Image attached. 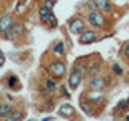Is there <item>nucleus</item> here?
Returning <instances> with one entry per match:
<instances>
[{
  "instance_id": "c85d7f7f",
  "label": "nucleus",
  "mask_w": 129,
  "mask_h": 121,
  "mask_svg": "<svg viewBox=\"0 0 129 121\" xmlns=\"http://www.w3.org/2000/svg\"><path fill=\"white\" fill-rule=\"evenodd\" d=\"M55 118H53V116H45V118H44V121H53Z\"/></svg>"
},
{
  "instance_id": "4468645a",
  "label": "nucleus",
  "mask_w": 129,
  "mask_h": 121,
  "mask_svg": "<svg viewBox=\"0 0 129 121\" xmlns=\"http://www.w3.org/2000/svg\"><path fill=\"white\" fill-rule=\"evenodd\" d=\"M48 53L52 56H56V58H64V56H66V45H64V42L61 39L53 40V44L50 45Z\"/></svg>"
},
{
  "instance_id": "393cba45",
  "label": "nucleus",
  "mask_w": 129,
  "mask_h": 121,
  "mask_svg": "<svg viewBox=\"0 0 129 121\" xmlns=\"http://www.w3.org/2000/svg\"><path fill=\"white\" fill-rule=\"evenodd\" d=\"M58 94L63 97V99H66V100H70V90H68V84H60V90H58Z\"/></svg>"
},
{
  "instance_id": "b1692460",
  "label": "nucleus",
  "mask_w": 129,
  "mask_h": 121,
  "mask_svg": "<svg viewBox=\"0 0 129 121\" xmlns=\"http://www.w3.org/2000/svg\"><path fill=\"white\" fill-rule=\"evenodd\" d=\"M115 111H119V113H121V116H123L124 113L127 111V99H123V100H119V102L116 103V108H115Z\"/></svg>"
},
{
  "instance_id": "cd10ccee",
  "label": "nucleus",
  "mask_w": 129,
  "mask_h": 121,
  "mask_svg": "<svg viewBox=\"0 0 129 121\" xmlns=\"http://www.w3.org/2000/svg\"><path fill=\"white\" fill-rule=\"evenodd\" d=\"M5 62H7V56H5V53H3V50H0V68H3Z\"/></svg>"
},
{
  "instance_id": "f257e3e1",
  "label": "nucleus",
  "mask_w": 129,
  "mask_h": 121,
  "mask_svg": "<svg viewBox=\"0 0 129 121\" xmlns=\"http://www.w3.org/2000/svg\"><path fill=\"white\" fill-rule=\"evenodd\" d=\"M84 18H86L87 26L94 27V29L100 31V32H107L111 29V21L108 19L107 15H103L102 11L99 10H89L84 13Z\"/></svg>"
},
{
  "instance_id": "39448f33",
  "label": "nucleus",
  "mask_w": 129,
  "mask_h": 121,
  "mask_svg": "<svg viewBox=\"0 0 129 121\" xmlns=\"http://www.w3.org/2000/svg\"><path fill=\"white\" fill-rule=\"evenodd\" d=\"M84 99H87L89 102H90L94 107L99 110V113L103 111L105 105H107V95L103 94V90H89V89H86L82 94Z\"/></svg>"
},
{
  "instance_id": "6e6552de",
  "label": "nucleus",
  "mask_w": 129,
  "mask_h": 121,
  "mask_svg": "<svg viewBox=\"0 0 129 121\" xmlns=\"http://www.w3.org/2000/svg\"><path fill=\"white\" fill-rule=\"evenodd\" d=\"M100 40V31L94 29V27L87 26L81 34L78 36V44L79 45H90V44H95Z\"/></svg>"
},
{
  "instance_id": "ddd939ff",
  "label": "nucleus",
  "mask_w": 129,
  "mask_h": 121,
  "mask_svg": "<svg viewBox=\"0 0 129 121\" xmlns=\"http://www.w3.org/2000/svg\"><path fill=\"white\" fill-rule=\"evenodd\" d=\"M56 115L60 118H64V119H74L78 118V113H76V108L73 107L70 102H64L61 103L58 108H56Z\"/></svg>"
},
{
  "instance_id": "aec40b11",
  "label": "nucleus",
  "mask_w": 129,
  "mask_h": 121,
  "mask_svg": "<svg viewBox=\"0 0 129 121\" xmlns=\"http://www.w3.org/2000/svg\"><path fill=\"white\" fill-rule=\"evenodd\" d=\"M26 118V111L21 110V108H18V107H15L13 108V111L10 113V116H8V121H19V119H24Z\"/></svg>"
},
{
  "instance_id": "a211bd4d",
  "label": "nucleus",
  "mask_w": 129,
  "mask_h": 121,
  "mask_svg": "<svg viewBox=\"0 0 129 121\" xmlns=\"http://www.w3.org/2000/svg\"><path fill=\"white\" fill-rule=\"evenodd\" d=\"M79 107H81V110L84 111L86 116H100L99 110H97L87 99H84V97H79Z\"/></svg>"
},
{
  "instance_id": "1a4fd4ad",
  "label": "nucleus",
  "mask_w": 129,
  "mask_h": 121,
  "mask_svg": "<svg viewBox=\"0 0 129 121\" xmlns=\"http://www.w3.org/2000/svg\"><path fill=\"white\" fill-rule=\"evenodd\" d=\"M105 70V63L103 60L99 56V53H94V56L92 58H89L87 62V78H92V76H99L102 74Z\"/></svg>"
},
{
  "instance_id": "0eeeda50",
  "label": "nucleus",
  "mask_w": 129,
  "mask_h": 121,
  "mask_svg": "<svg viewBox=\"0 0 129 121\" xmlns=\"http://www.w3.org/2000/svg\"><path fill=\"white\" fill-rule=\"evenodd\" d=\"M13 23H15V13H3L0 16V36L5 40H13V37H11Z\"/></svg>"
},
{
  "instance_id": "412c9836",
  "label": "nucleus",
  "mask_w": 129,
  "mask_h": 121,
  "mask_svg": "<svg viewBox=\"0 0 129 121\" xmlns=\"http://www.w3.org/2000/svg\"><path fill=\"white\" fill-rule=\"evenodd\" d=\"M110 70H111V74L116 76V78H121V76H124V73H126L124 68H123V65H119V63H111Z\"/></svg>"
},
{
  "instance_id": "f3484780",
  "label": "nucleus",
  "mask_w": 129,
  "mask_h": 121,
  "mask_svg": "<svg viewBox=\"0 0 129 121\" xmlns=\"http://www.w3.org/2000/svg\"><path fill=\"white\" fill-rule=\"evenodd\" d=\"M55 97H56V95H47V97H42V102L39 103L37 110H39V111H42V113L53 111V110H55V103H56Z\"/></svg>"
},
{
  "instance_id": "f03ea898",
  "label": "nucleus",
  "mask_w": 129,
  "mask_h": 121,
  "mask_svg": "<svg viewBox=\"0 0 129 121\" xmlns=\"http://www.w3.org/2000/svg\"><path fill=\"white\" fill-rule=\"evenodd\" d=\"M44 71L45 74L52 76V78L63 81L68 74V63L64 62V58H56V56H52V60L44 63Z\"/></svg>"
},
{
  "instance_id": "bb28decb",
  "label": "nucleus",
  "mask_w": 129,
  "mask_h": 121,
  "mask_svg": "<svg viewBox=\"0 0 129 121\" xmlns=\"http://www.w3.org/2000/svg\"><path fill=\"white\" fill-rule=\"evenodd\" d=\"M40 3H42V5H45V7H48V8H52V10H53V7H55L56 0H40Z\"/></svg>"
},
{
  "instance_id": "a878e982",
  "label": "nucleus",
  "mask_w": 129,
  "mask_h": 121,
  "mask_svg": "<svg viewBox=\"0 0 129 121\" xmlns=\"http://www.w3.org/2000/svg\"><path fill=\"white\" fill-rule=\"evenodd\" d=\"M58 27V18L53 15L50 18V21H48V24H47V29H50V31H53V29H56Z\"/></svg>"
},
{
  "instance_id": "5701e85b",
  "label": "nucleus",
  "mask_w": 129,
  "mask_h": 121,
  "mask_svg": "<svg viewBox=\"0 0 129 121\" xmlns=\"http://www.w3.org/2000/svg\"><path fill=\"white\" fill-rule=\"evenodd\" d=\"M119 55H121V58L129 65V40L123 44V47H121V50H119Z\"/></svg>"
},
{
  "instance_id": "9b49d317",
  "label": "nucleus",
  "mask_w": 129,
  "mask_h": 121,
  "mask_svg": "<svg viewBox=\"0 0 129 121\" xmlns=\"http://www.w3.org/2000/svg\"><path fill=\"white\" fill-rule=\"evenodd\" d=\"M27 36V29H26V24L19 19H15L13 26H11V37H13L15 42H21V40L26 39Z\"/></svg>"
},
{
  "instance_id": "2eb2a0df",
  "label": "nucleus",
  "mask_w": 129,
  "mask_h": 121,
  "mask_svg": "<svg viewBox=\"0 0 129 121\" xmlns=\"http://www.w3.org/2000/svg\"><path fill=\"white\" fill-rule=\"evenodd\" d=\"M92 2L95 3V8L99 11H102L103 15L107 16H111L115 13V3L111 2V0H92Z\"/></svg>"
},
{
  "instance_id": "9d476101",
  "label": "nucleus",
  "mask_w": 129,
  "mask_h": 121,
  "mask_svg": "<svg viewBox=\"0 0 129 121\" xmlns=\"http://www.w3.org/2000/svg\"><path fill=\"white\" fill-rule=\"evenodd\" d=\"M66 27H68V31H70L71 34L79 36L81 32H82V31L87 27L86 18H82V16H78V15H76V16H73L70 21L66 23Z\"/></svg>"
},
{
  "instance_id": "20e7f679",
  "label": "nucleus",
  "mask_w": 129,
  "mask_h": 121,
  "mask_svg": "<svg viewBox=\"0 0 129 121\" xmlns=\"http://www.w3.org/2000/svg\"><path fill=\"white\" fill-rule=\"evenodd\" d=\"M60 90V81L52 78V76H45V78L42 79V82L39 84L37 87V92L42 97H47V95H56Z\"/></svg>"
},
{
  "instance_id": "6ab92c4d",
  "label": "nucleus",
  "mask_w": 129,
  "mask_h": 121,
  "mask_svg": "<svg viewBox=\"0 0 129 121\" xmlns=\"http://www.w3.org/2000/svg\"><path fill=\"white\" fill-rule=\"evenodd\" d=\"M15 105L11 102H0V118L7 119L8 116H10V113L13 111Z\"/></svg>"
},
{
  "instance_id": "c756f323",
  "label": "nucleus",
  "mask_w": 129,
  "mask_h": 121,
  "mask_svg": "<svg viewBox=\"0 0 129 121\" xmlns=\"http://www.w3.org/2000/svg\"><path fill=\"white\" fill-rule=\"evenodd\" d=\"M123 118H124V119H127V121H129V111H126V113H124V115H123Z\"/></svg>"
},
{
  "instance_id": "7c9ffc66",
  "label": "nucleus",
  "mask_w": 129,
  "mask_h": 121,
  "mask_svg": "<svg viewBox=\"0 0 129 121\" xmlns=\"http://www.w3.org/2000/svg\"><path fill=\"white\" fill-rule=\"evenodd\" d=\"M126 99H127V111H129V97H126Z\"/></svg>"
},
{
  "instance_id": "f8f14e48",
  "label": "nucleus",
  "mask_w": 129,
  "mask_h": 121,
  "mask_svg": "<svg viewBox=\"0 0 129 121\" xmlns=\"http://www.w3.org/2000/svg\"><path fill=\"white\" fill-rule=\"evenodd\" d=\"M2 84H5V87L11 92H19L23 89L21 81H19V78L15 73H8L5 78H2Z\"/></svg>"
},
{
  "instance_id": "dca6fc26",
  "label": "nucleus",
  "mask_w": 129,
  "mask_h": 121,
  "mask_svg": "<svg viewBox=\"0 0 129 121\" xmlns=\"http://www.w3.org/2000/svg\"><path fill=\"white\" fill-rule=\"evenodd\" d=\"M37 15H39V23L42 24V26L47 27L50 18L55 13H53V10H52V8H48V7H45V5H42V3H40V5H39V10H37Z\"/></svg>"
},
{
  "instance_id": "423d86ee",
  "label": "nucleus",
  "mask_w": 129,
  "mask_h": 121,
  "mask_svg": "<svg viewBox=\"0 0 129 121\" xmlns=\"http://www.w3.org/2000/svg\"><path fill=\"white\" fill-rule=\"evenodd\" d=\"M86 78H87L86 73L81 71L78 66H74V65H73L71 70H70V74H68V81H66L70 90H78V89L81 87V84L86 81Z\"/></svg>"
},
{
  "instance_id": "7ed1b4c3",
  "label": "nucleus",
  "mask_w": 129,
  "mask_h": 121,
  "mask_svg": "<svg viewBox=\"0 0 129 121\" xmlns=\"http://www.w3.org/2000/svg\"><path fill=\"white\" fill-rule=\"evenodd\" d=\"M113 84V76L111 74H99V76H92V78H87L86 81V89L89 90H107L110 89Z\"/></svg>"
},
{
  "instance_id": "4be33fe9",
  "label": "nucleus",
  "mask_w": 129,
  "mask_h": 121,
  "mask_svg": "<svg viewBox=\"0 0 129 121\" xmlns=\"http://www.w3.org/2000/svg\"><path fill=\"white\" fill-rule=\"evenodd\" d=\"M27 7V0H18V3H16L15 7V16H19L24 13V10H26Z\"/></svg>"
}]
</instances>
